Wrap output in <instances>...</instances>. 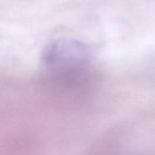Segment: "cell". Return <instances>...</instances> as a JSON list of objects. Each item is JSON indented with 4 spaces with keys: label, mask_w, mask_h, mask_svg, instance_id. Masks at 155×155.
Returning a JSON list of instances; mask_svg holds the SVG:
<instances>
[{
    "label": "cell",
    "mask_w": 155,
    "mask_h": 155,
    "mask_svg": "<svg viewBox=\"0 0 155 155\" xmlns=\"http://www.w3.org/2000/svg\"><path fill=\"white\" fill-rule=\"evenodd\" d=\"M90 58L89 48L75 39L61 37L50 41L43 49L41 59L50 69L75 67L85 63Z\"/></svg>",
    "instance_id": "1"
}]
</instances>
